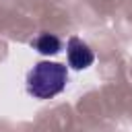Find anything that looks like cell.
<instances>
[{
  "label": "cell",
  "mask_w": 132,
  "mask_h": 132,
  "mask_svg": "<svg viewBox=\"0 0 132 132\" xmlns=\"http://www.w3.org/2000/svg\"><path fill=\"white\" fill-rule=\"evenodd\" d=\"M68 70L58 62H39L27 74V93L35 99H52L60 95L66 87Z\"/></svg>",
  "instance_id": "6da1fadb"
},
{
  "label": "cell",
  "mask_w": 132,
  "mask_h": 132,
  "mask_svg": "<svg viewBox=\"0 0 132 132\" xmlns=\"http://www.w3.org/2000/svg\"><path fill=\"white\" fill-rule=\"evenodd\" d=\"M66 56H68V64L76 70H82V68H89L95 60V54L93 50L78 37H70L68 39V45H66Z\"/></svg>",
  "instance_id": "7a4b0ae2"
},
{
  "label": "cell",
  "mask_w": 132,
  "mask_h": 132,
  "mask_svg": "<svg viewBox=\"0 0 132 132\" xmlns=\"http://www.w3.org/2000/svg\"><path fill=\"white\" fill-rule=\"evenodd\" d=\"M31 47H35L43 56H54V54H58L62 50V41L56 35H52V33H39L31 41Z\"/></svg>",
  "instance_id": "3957f363"
}]
</instances>
